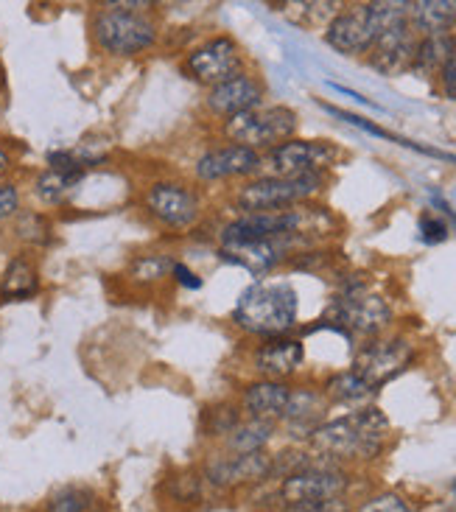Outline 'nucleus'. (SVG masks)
<instances>
[{
  "label": "nucleus",
  "mask_w": 456,
  "mask_h": 512,
  "mask_svg": "<svg viewBox=\"0 0 456 512\" xmlns=\"http://www.w3.org/2000/svg\"><path fill=\"white\" fill-rule=\"evenodd\" d=\"M415 359L417 347L409 336L384 333V336L367 339L356 350V356L350 361V370L378 392L381 387H387L389 381H395L398 375L406 373L415 364Z\"/></svg>",
  "instance_id": "11"
},
{
  "label": "nucleus",
  "mask_w": 456,
  "mask_h": 512,
  "mask_svg": "<svg viewBox=\"0 0 456 512\" xmlns=\"http://www.w3.org/2000/svg\"><path fill=\"white\" fill-rule=\"evenodd\" d=\"M20 213V188L14 182L0 180V222L17 219Z\"/></svg>",
  "instance_id": "35"
},
{
  "label": "nucleus",
  "mask_w": 456,
  "mask_h": 512,
  "mask_svg": "<svg viewBox=\"0 0 456 512\" xmlns=\"http://www.w3.org/2000/svg\"><path fill=\"white\" fill-rule=\"evenodd\" d=\"M336 219L314 202L297 205L275 213H233L216 227V247H238V244H258V241H280L294 238L314 247L319 241L333 236Z\"/></svg>",
  "instance_id": "1"
},
{
  "label": "nucleus",
  "mask_w": 456,
  "mask_h": 512,
  "mask_svg": "<svg viewBox=\"0 0 456 512\" xmlns=\"http://www.w3.org/2000/svg\"><path fill=\"white\" fill-rule=\"evenodd\" d=\"M440 87H443L445 96L451 98V101H456V54L454 59L445 65L443 73H440Z\"/></svg>",
  "instance_id": "38"
},
{
  "label": "nucleus",
  "mask_w": 456,
  "mask_h": 512,
  "mask_svg": "<svg viewBox=\"0 0 456 512\" xmlns=\"http://www.w3.org/2000/svg\"><path fill=\"white\" fill-rule=\"evenodd\" d=\"M456 37L454 34H437V37H420L415 51L412 70L420 76H440L443 68L454 59Z\"/></svg>",
  "instance_id": "26"
},
{
  "label": "nucleus",
  "mask_w": 456,
  "mask_h": 512,
  "mask_svg": "<svg viewBox=\"0 0 456 512\" xmlns=\"http://www.w3.org/2000/svg\"><path fill=\"white\" fill-rule=\"evenodd\" d=\"M331 403L325 398L322 387H308V384H294L291 387L289 406L286 415L280 420L277 429H283L294 443H308V437L314 434L317 426L328 420Z\"/></svg>",
  "instance_id": "18"
},
{
  "label": "nucleus",
  "mask_w": 456,
  "mask_h": 512,
  "mask_svg": "<svg viewBox=\"0 0 456 512\" xmlns=\"http://www.w3.org/2000/svg\"><path fill=\"white\" fill-rule=\"evenodd\" d=\"M263 171V154L252 152L247 146L238 143H210L208 149L194 157V174L196 185H224V182H247L258 177Z\"/></svg>",
  "instance_id": "14"
},
{
  "label": "nucleus",
  "mask_w": 456,
  "mask_h": 512,
  "mask_svg": "<svg viewBox=\"0 0 456 512\" xmlns=\"http://www.w3.org/2000/svg\"><path fill=\"white\" fill-rule=\"evenodd\" d=\"M353 512H412V507L398 493H378V496L367 499L359 510Z\"/></svg>",
  "instance_id": "33"
},
{
  "label": "nucleus",
  "mask_w": 456,
  "mask_h": 512,
  "mask_svg": "<svg viewBox=\"0 0 456 512\" xmlns=\"http://www.w3.org/2000/svg\"><path fill=\"white\" fill-rule=\"evenodd\" d=\"M448 224L440 219V216H434V213H423L420 216V238L426 241V244H443L445 238H448Z\"/></svg>",
  "instance_id": "34"
},
{
  "label": "nucleus",
  "mask_w": 456,
  "mask_h": 512,
  "mask_svg": "<svg viewBox=\"0 0 456 512\" xmlns=\"http://www.w3.org/2000/svg\"><path fill=\"white\" fill-rule=\"evenodd\" d=\"M34 294H40V272L26 255H17L0 275V300L17 303V300H31Z\"/></svg>",
  "instance_id": "24"
},
{
  "label": "nucleus",
  "mask_w": 456,
  "mask_h": 512,
  "mask_svg": "<svg viewBox=\"0 0 456 512\" xmlns=\"http://www.w3.org/2000/svg\"><path fill=\"white\" fill-rule=\"evenodd\" d=\"M230 322L255 342L291 336L300 322V294L289 280L261 277L238 294Z\"/></svg>",
  "instance_id": "4"
},
{
  "label": "nucleus",
  "mask_w": 456,
  "mask_h": 512,
  "mask_svg": "<svg viewBox=\"0 0 456 512\" xmlns=\"http://www.w3.org/2000/svg\"><path fill=\"white\" fill-rule=\"evenodd\" d=\"M353 485V476L347 468L319 462L303 471L289 473L286 479H280L275 487L277 507H294V504H308V501H328L342 499Z\"/></svg>",
  "instance_id": "15"
},
{
  "label": "nucleus",
  "mask_w": 456,
  "mask_h": 512,
  "mask_svg": "<svg viewBox=\"0 0 456 512\" xmlns=\"http://www.w3.org/2000/svg\"><path fill=\"white\" fill-rule=\"evenodd\" d=\"M90 34L101 54L112 59H135L160 45L163 26L154 14V3L107 0L93 12Z\"/></svg>",
  "instance_id": "3"
},
{
  "label": "nucleus",
  "mask_w": 456,
  "mask_h": 512,
  "mask_svg": "<svg viewBox=\"0 0 456 512\" xmlns=\"http://www.w3.org/2000/svg\"><path fill=\"white\" fill-rule=\"evenodd\" d=\"M171 280H174L177 286H182V289H188V291H199L202 286H205V280L196 275L188 263H182V261H174V266H171Z\"/></svg>",
  "instance_id": "37"
},
{
  "label": "nucleus",
  "mask_w": 456,
  "mask_h": 512,
  "mask_svg": "<svg viewBox=\"0 0 456 512\" xmlns=\"http://www.w3.org/2000/svg\"><path fill=\"white\" fill-rule=\"evenodd\" d=\"M409 23V0H370L350 3L325 26V42L336 54L364 56L389 28Z\"/></svg>",
  "instance_id": "5"
},
{
  "label": "nucleus",
  "mask_w": 456,
  "mask_h": 512,
  "mask_svg": "<svg viewBox=\"0 0 456 512\" xmlns=\"http://www.w3.org/2000/svg\"><path fill=\"white\" fill-rule=\"evenodd\" d=\"M289 381H266V378H252L244 387L238 389L235 403L244 417H255V420H269L280 426V420L286 415V406L291 398Z\"/></svg>",
  "instance_id": "19"
},
{
  "label": "nucleus",
  "mask_w": 456,
  "mask_h": 512,
  "mask_svg": "<svg viewBox=\"0 0 456 512\" xmlns=\"http://www.w3.org/2000/svg\"><path fill=\"white\" fill-rule=\"evenodd\" d=\"M84 177L87 174H68V171L45 168V171L37 174V180H34V196L40 199L45 208H62L82 188Z\"/></svg>",
  "instance_id": "25"
},
{
  "label": "nucleus",
  "mask_w": 456,
  "mask_h": 512,
  "mask_svg": "<svg viewBox=\"0 0 456 512\" xmlns=\"http://www.w3.org/2000/svg\"><path fill=\"white\" fill-rule=\"evenodd\" d=\"M277 512H353V504L342 499H328V501H308V504H294V507H283Z\"/></svg>",
  "instance_id": "36"
},
{
  "label": "nucleus",
  "mask_w": 456,
  "mask_h": 512,
  "mask_svg": "<svg viewBox=\"0 0 456 512\" xmlns=\"http://www.w3.org/2000/svg\"><path fill=\"white\" fill-rule=\"evenodd\" d=\"M14 233L20 241H26V244H48L51 241V222L42 216V213H34V210H28V213H17V219H14Z\"/></svg>",
  "instance_id": "30"
},
{
  "label": "nucleus",
  "mask_w": 456,
  "mask_h": 512,
  "mask_svg": "<svg viewBox=\"0 0 456 512\" xmlns=\"http://www.w3.org/2000/svg\"><path fill=\"white\" fill-rule=\"evenodd\" d=\"M205 490L208 485H205L199 468L171 476V504H196V501H202Z\"/></svg>",
  "instance_id": "31"
},
{
  "label": "nucleus",
  "mask_w": 456,
  "mask_h": 512,
  "mask_svg": "<svg viewBox=\"0 0 456 512\" xmlns=\"http://www.w3.org/2000/svg\"><path fill=\"white\" fill-rule=\"evenodd\" d=\"M277 426L269 420H255V417H241L233 429L224 434L219 443L213 445L224 454H255V451H269V443L275 440Z\"/></svg>",
  "instance_id": "21"
},
{
  "label": "nucleus",
  "mask_w": 456,
  "mask_h": 512,
  "mask_svg": "<svg viewBox=\"0 0 456 512\" xmlns=\"http://www.w3.org/2000/svg\"><path fill=\"white\" fill-rule=\"evenodd\" d=\"M454 37H456V28H454Z\"/></svg>",
  "instance_id": "40"
},
{
  "label": "nucleus",
  "mask_w": 456,
  "mask_h": 512,
  "mask_svg": "<svg viewBox=\"0 0 456 512\" xmlns=\"http://www.w3.org/2000/svg\"><path fill=\"white\" fill-rule=\"evenodd\" d=\"M140 205L146 210V216L171 236L191 233L208 216V202H205L202 188H196L194 182L177 180V177L149 182L143 188Z\"/></svg>",
  "instance_id": "8"
},
{
  "label": "nucleus",
  "mask_w": 456,
  "mask_h": 512,
  "mask_svg": "<svg viewBox=\"0 0 456 512\" xmlns=\"http://www.w3.org/2000/svg\"><path fill=\"white\" fill-rule=\"evenodd\" d=\"M244 70H247L244 48L230 34H210L191 45L182 56V73L205 90L230 82Z\"/></svg>",
  "instance_id": "10"
},
{
  "label": "nucleus",
  "mask_w": 456,
  "mask_h": 512,
  "mask_svg": "<svg viewBox=\"0 0 456 512\" xmlns=\"http://www.w3.org/2000/svg\"><path fill=\"white\" fill-rule=\"evenodd\" d=\"M395 322V308L381 291L367 280H345L325 308V325L345 333L347 339H375L384 336Z\"/></svg>",
  "instance_id": "6"
},
{
  "label": "nucleus",
  "mask_w": 456,
  "mask_h": 512,
  "mask_svg": "<svg viewBox=\"0 0 456 512\" xmlns=\"http://www.w3.org/2000/svg\"><path fill=\"white\" fill-rule=\"evenodd\" d=\"M249 373L266 381H289L305 367V345L297 336L263 339L249 350Z\"/></svg>",
  "instance_id": "16"
},
{
  "label": "nucleus",
  "mask_w": 456,
  "mask_h": 512,
  "mask_svg": "<svg viewBox=\"0 0 456 512\" xmlns=\"http://www.w3.org/2000/svg\"><path fill=\"white\" fill-rule=\"evenodd\" d=\"M174 255L171 252H143L135 261L129 263V280L140 283V286H157L166 277H171V266H174Z\"/></svg>",
  "instance_id": "27"
},
{
  "label": "nucleus",
  "mask_w": 456,
  "mask_h": 512,
  "mask_svg": "<svg viewBox=\"0 0 456 512\" xmlns=\"http://www.w3.org/2000/svg\"><path fill=\"white\" fill-rule=\"evenodd\" d=\"M409 26L417 37L454 34L456 0H415V3H409Z\"/></svg>",
  "instance_id": "22"
},
{
  "label": "nucleus",
  "mask_w": 456,
  "mask_h": 512,
  "mask_svg": "<svg viewBox=\"0 0 456 512\" xmlns=\"http://www.w3.org/2000/svg\"><path fill=\"white\" fill-rule=\"evenodd\" d=\"M342 157V149L331 140L291 138L263 154V171L269 177H305L328 174Z\"/></svg>",
  "instance_id": "13"
},
{
  "label": "nucleus",
  "mask_w": 456,
  "mask_h": 512,
  "mask_svg": "<svg viewBox=\"0 0 456 512\" xmlns=\"http://www.w3.org/2000/svg\"><path fill=\"white\" fill-rule=\"evenodd\" d=\"M328 174H305V177H269L258 174L247 182L233 185L227 205L233 213H275L297 205H308L322 196Z\"/></svg>",
  "instance_id": "7"
},
{
  "label": "nucleus",
  "mask_w": 456,
  "mask_h": 512,
  "mask_svg": "<svg viewBox=\"0 0 456 512\" xmlns=\"http://www.w3.org/2000/svg\"><path fill=\"white\" fill-rule=\"evenodd\" d=\"M322 392H325V398H328L331 406H342L347 412H356V409H364V406H373L375 401V389L370 387V384H364L350 367L328 375V378L322 381Z\"/></svg>",
  "instance_id": "23"
},
{
  "label": "nucleus",
  "mask_w": 456,
  "mask_h": 512,
  "mask_svg": "<svg viewBox=\"0 0 456 512\" xmlns=\"http://www.w3.org/2000/svg\"><path fill=\"white\" fill-rule=\"evenodd\" d=\"M300 115L286 104H263L258 110L241 112L219 124V140L247 146L252 152L266 154L286 140L297 138Z\"/></svg>",
  "instance_id": "9"
},
{
  "label": "nucleus",
  "mask_w": 456,
  "mask_h": 512,
  "mask_svg": "<svg viewBox=\"0 0 456 512\" xmlns=\"http://www.w3.org/2000/svg\"><path fill=\"white\" fill-rule=\"evenodd\" d=\"M417 37L409 23L389 28L378 40H375L373 51L367 54V65L378 70L381 76H401L415 65Z\"/></svg>",
  "instance_id": "20"
},
{
  "label": "nucleus",
  "mask_w": 456,
  "mask_h": 512,
  "mask_svg": "<svg viewBox=\"0 0 456 512\" xmlns=\"http://www.w3.org/2000/svg\"><path fill=\"white\" fill-rule=\"evenodd\" d=\"M87 507H90V493L82 487H65L48 501V512H87Z\"/></svg>",
  "instance_id": "32"
},
{
  "label": "nucleus",
  "mask_w": 456,
  "mask_h": 512,
  "mask_svg": "<svg viewBox=\"0 0 456 512\" xmlns=\"http://www.w3.org/2000/svg\"><path fill=\"white\" fill-rule=\"evenodd\" d=\"M241 417L244 415H241V409H238V403L235 401L216 403L213 409H208V412L202 415V431H205V437H208L210 443L216 445L227 431L233 429Z\"/></svg>",
  "instance_id": "29"
},
{
  "label": "nucleus",
  "mask_w": 456,
  "mask_h": 512,
  "mask_svg": "<svg viewBox=\"0 0 456 512\" xmlns=\"http://www.w3.org/2000/svg\"><path fill=\"white\" fill-rule=\"evenodd\" d=\"M289 20H294L297 26H319L325 31V26L331 23L336 14L345 9V3H336V0H308V3H286L283 6Z\"/></svg>",
  "instance_id": "28"
},
{
  "label": "nucleus",
  "mask_w": 456,
  "mask_h": 512,
  "mask_svg": "<svg viewBox=\"0 0 456 512\" xmlns=\"http://www.w3.org/2000/svg\"><path fill=\"white\" fill-rule=\"evenodd\" d=\"M199 473L205 479L208 490L216 493H233L244 487L272 482V454L269 451H255V454H224V451H210L202 459Z\"/></svg>",
  "instance_id": "12"
},
{
  "label": "nucleus",
  "mask_w": 456,
  "mask_h": 512,
  "mask_svg": "<svg viewBox=\"0 0 456 512\" xmlns=\"http://www.w3.org/2000/svg\"><path fill=\"white\" fill-rule=\"evenodd\" d=\"M392 426L389 417L378 406H364L356 412H347L342 417H331L322 426L314 429L308 437V448L319 459L331 465H353V462H373L384 454Z\"/></svg>",
  "instance_id": "2"
},
{
  "label": "nucleus",
  "mask_w": 456,
  "mask_h": 512,
  "mask_svg": "<svg viewBox=\"0 0 456 512\" xmlns=\"http://www.w3.org/2000/svg\"><path fill=\"white\" fill-rule=\"evenodd\" d=\"M266 104V84L258 73L252 70H244L233 76L230 82L219 84L205 93V112L216 124H222L233 115H241V112L258 110Z\"/></svg>",
  "instance_id": "17"
},
{
  "label": "nucleus",
  "mask_w": 456,
  "mask_h": 512,
  "mask_svg": "<svg viewBox=\"0 0 456 512\" xmlns=\"http://www.w3.org/2000/svg\"><path fill=\"white\" fill-rule=\"evenodd\" d=\"M9 171H12V154H9L6 149H3V146H0V180H3V177H6Z\"/></svg>",
  "instance_id": "39"
}]
</instances>
